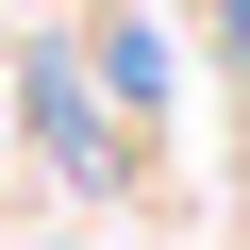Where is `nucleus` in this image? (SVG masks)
<instances>
[{"mask_svg": "<svg viewBox=\"0 0 250 250\" xmlns=\"http://www.w3.org/2000/svg\"><path fill=\"white\" fill-rule=\"evenodd\" d=\"M217 34H233V50H250V0H217Z\"/></svg>", "mask_w": 250, "mask_h": 250, "instance_id": "obj_2", "label": "nucleus"}, {"mask_svg": "<svg viewBox=\"0 0 250 250\" xmlns=\"http://www.w3.org/2000/svg\"><path fill=\"white\" fill-rule=\"evenodd\" d=\"M34 117H50V150H67L83 184H117V134H100V100H83L67 67H34Z\"/></svg>", "mask_w": 250, "mask_h": 250, "instance_id": "obj_1", "label": "nucleus"}]
</instances>
